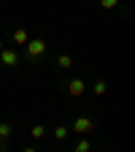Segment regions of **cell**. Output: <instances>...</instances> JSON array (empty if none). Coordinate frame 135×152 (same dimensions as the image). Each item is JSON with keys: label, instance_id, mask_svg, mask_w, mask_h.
<instances>
[{"label": "cell", "instance_id": "52a82bcc", "mask_svg": "<svg viewBox=\"0 0 135 152\" xmlns=\"http://www.w3.org/2000/svg\"><path fill=\"white\" fill-rule=\"evenodd\" d=\"M73 65V57L70 54H60V57H57V68H60V71H68Z\"/></svg>", "mask_w": 135, "mask_h": 152}, {"label": "cell", "instance_id": "5bb4252c", "mask_svg": "<svg viewBox=\"0 0 135 152\" xmlns=\"http://www.w3.org/2000/svg\"><path fill=\"white\" fill-rule=\"evenodd\" d=\"M0 49H3V38H0Z\"/></svg>", "mask_w": 135, "mask_h": 152}, {"label": "cell", "instance_id": "3957f363", "mask_svg": "<svg viewBox=\"0 0 135 152\" xmlns=\"http://www.w3.org/2000/svg\"><path fill=\"white\" fill-rule=\"evenodd\" d=\"M0 63L8 65V68H16L19 65V54L14 49H0Z\"/></svg>", "mask_w": 135, "mask_h": 152}, {"label": "cell", "instance_id": "8992f818", "mask_svg": "<svg viewBox=\"0 0 135 152\" xmlns=\"http://www.w3.org/2000/svg\"><path fill=\"white\" fill-rule=\"evenodd\" d=\"M87 90V84H84V79H73L70 84H68V92L73 95V98H79V95Z\"/></svg>", "mask_w": 135, "mask_h": 152}, {"label": "cell", "instance_id": "8fae6325", "mask_svg": "<svg viewBox=\"0 0 135 152\" xmlns=\"http://www.w3.org/2000/svg\"><path fill=\"white\" fill-rule=\"evenodd\" d=\"M30 133H32V139H43V136H46V128H43V125H32Z\"/></svg>", "mask_w": 135, "mask_h": 152}, {"label": "cell", "instance_id": "9c48e42d", "mask_svg": "<svg viewBox=\"0 0 135 152\" xmlns=\"http://www.w3.org/2000/svg\"><path fill=\"white\" fill-rule=\"evenodd\" d=\"M105 90H108V87H105V82H103V79H97V82H95V87H92V92H95V95H105Z\"/></svg>", "mask_w": 135, "mask_h": 152}, {"label": "cell", "instance_id": "30bf717a", "mask_svg": "<svg viewBox=\"0 0 135 152\" xmlns=\"http://www.w3.org/2000/svg\"><path fill=\"white\" fill-rule=\"evenodd\" d=\"M89 149H92V141H87V139H84V141H79V144L73 147V152H89Z\"/></svg>", "mask_w": 135, "mask_h": 152}, {"label": "cell", "instance_id": "5b68a950", "mask_svg": "<svg viewBox=\"0 0 135 152\" xmlns=\"http://www.w3.org/2000/svg\"><path fill=\"white\" fill-rule=\"evenodd\" d=\"M11 136H14V122L0 120V141H8Z\"/></svg>", "mask_w": 135, "mask_h": 152}, {"label": "cell", "instance_id": "4fadbf2b", "mask_svg": "<svg viewBox=\"0 0 135 152\" xmlns=\"http://www.w3.org/2000/svg\"><path fill=\"white\" fill-rule=\"evenodd\" d=\"M22 152H41V149H35V147H25Z\"/></svg>", "mask_w": 135, "mask_h": 152}, {"label": "cell", "instance_id": "ba28073f", "mask_svg": "<svg viewBox=\"0 0 135 152\" xmlns=\"http://www.w3.org/2000/svg\"><path fill=\"white\" fill-rule=\"evenodd\" d=\"M68 136H70V128H62V125L54 128V139H57V141H65Z\"/></svg>", "mask_w": 135, "mask_h": 152}, {"label": "cell", "instance_id": "7c38bea8", "mask_svg": "<svg viewBox=\"0 0 135 152\" xmlns=\"http://www.w3.org/2000/svg\"><path fill=\"white\" fill-rule=\"evenodd\" d=\"M100 6H103V8H116L119 0H100Z\"/></svg>", "mask_w": 135, "mask_h": 152}, {"label": "cell", "instance_id": "7a4b0ae2", "mask_svg": "<svg viewBox=\"0 0 135 152\" xmlns=\"http://www.w3.org/2000/svg\"><path fill=\"white\" fill-rule=\"evenodd\" d=\"M70 130L73 133H92V130H97V122H95L92 117H76Z\"/></svg>", "mask_w": 135, "mask_h": 152}, {"label": "cell", "instance_id": "6da1fadb", "mask_svg": "<svg viewBox=\"0 0 135 152\" xmlns=\"http://www.w3.org/2000/svg\"><path fill=\"white\" fill-rule=\"evenodd\" d=\"M25 54L30 57V60L43 57V54H46V41H43V38H30V41L25 44Z\"/></svg>", "mask_w": 135, "mask_h": 152}, {"label": "cell", "instance_id": "277c9868", "mask_svg": "<svg viewBox=\"0 0 135 152\" xmlns=\"http://www.w3.org/2000/svg\"><path fill=\"white\" fill-rule=\"evenodd\" d=\"M27 41H30V33L25 27H16L8 33V44H27Z\"/></svg>", "mask_w": 135, "mask_h": 152}]
</instances>
